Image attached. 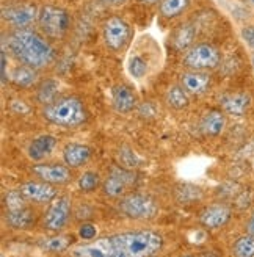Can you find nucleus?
Here are the masks:
<instances>
[{"label":"nucleus","instance_id":"7","mask_svg":"<svg viewBox=\"0 0 254 257\" xmlns=\"http://www.w3.org/2000/svg\"><path fill=\"white\" fill-rule=\"evenodd\" d=\"M41 30L52 38H60L65 35L69 27V15L57 7H44L38 16Z\"/></svg>","mask_w":254,"mask_h":257},{"label":"nucleus","instance_id":"17","mask_svg":"<svg viewBox=\"0 0 254 257\" xmlns=\"http://www.w3.org/2000/svg\"><path fill=\"white\" fill-rule=\"evenodd\" d=\"M55 145H57V138L54 135H41L32 141L27 149V154L32 160L40 162L54 151Z\"/></svg>","mask_w":254,"mask_h":257},{"label":"nucleus","instance_id":"3","mask_svg":"<svg viewBox=\"0 0 254 257\" xmlns=\"http://www.w3.org/2000/svg\"><path fill=\"white\" fill-rule=\"evenodd\" d=\"M44 118L60 127L74 128L86 121V111L77 97H61L44 107Z\"/></svg>","mask_w":254,"mask_h":257},{"label":"nucleus","instance_id":"34","mask_svg":"<svg viewBox=\"0 0 254 257\" xmlns=\"http://www.w3.org/2000/svg\"><path fill=\"white\" fill-rule=\"evenodd\" d=\"M138 111H140V116H143V118H146V116L151 118L156 114V108L151 102H145V104H142V107L138 108Z\"/></svg>","mask_w":254,"mask_h":257},{"label":"nucleus","instance_id":"43","mask_svg":"<svg viewBox=\"0 0 254 257\" xmlns=\"http://www.w3.org/2000/svg\"><path fill=\"white\" fill-rule=\"evenodd\" d=\"M252 66H254V58H252Z\"/></svg>","mask_w":254,"mask_h":257},{"label":"nucleus","instance_id":"20","mask_svg":"<svg viewBox=\"0 0 254 257\" xmlns=\"http://www.w3.org/2000/svg\"><path fill=\"white\" fill-rule=\"evenodd\" d=\"M7 223L13 229H29L35 224V212L29 205L16 212H7Z\"/></svg>","mask_w":254,"mask_h":257},{"label":"nucleus","instance_id":"2","mask_svg":"<svg viewBox=\"0 0 254 257\" xmlns=\"http://www.w3.org/2000/svg\"><path fill=\"white\" fill-rule=\"evenodd\" d=\"M10 52L22 64L33 69H41L52 61L54 50L43 38L27 29H18L8 38Z\"/></svg>","mask_w":254,"mask_h":257},{"label":"nucleus","instance_id":"28","mask_svg":"<svg viewBox=\"0 0 254 257\" xmlns=\"http://www.w3.org/2000/svg\"><path fill=\"white\" fill-rule=\"evenodd\" d=\"M190 5V0H163L160 11L165 18H176L184 13Z\"/></svg>","mask_w":254,"mask_h":257},{"label":"nucleus","instance_id":"9","mask_svg":"<svg viewBox=\"0 0 254 257\" xmlns=\"http://www.w3.org/2000/svg\"><path fill=\"white\" fill-rule=\"evenodd\" d=\"M131 27L121 18H110L104 24V40L111 50H121L131 40Z\"/></svg>","mask_w":254,"mask_h":257},{"label":"nucleus","instance_id":"1","mask_svg":"<svg viewBox=\"0 0 254 257\" xmlns=\"http://www.w3.org/2000/svg\"><path fill=\"white\" fill-rule=\"evenodd\" d=\"M163 246V237L152 229L125 230L83 243L71 251V257H152Z\"/></svg>","mask_w":254,"mask_h":257},{"label":"nucleus","instance_id":"29","mask_svg":"<svg viewBox=\"0 0 254 257\" xmlns=\"http://www.w3.org/2000/svg\"><path fill=\"white\" fill-rule=\"evenodd\" d=\"M27 198L22 195L21 190H11L5 196V209L7 212H16L24 207H27Z\"/></svg>","mask_w":254,"mask_h":257},{"label":"nucleus","instance_id":"42","mask_svg":"<svg viewBox=\"0 0 254 257\" xmlns=\"http://www.w3.org/2000/svg\"><path fill=\"white\" fill-rule=\"evenodd\" d=\"M181 257H193L192 254H184V255H181Z\"/></svg>","mask_w":254,"mask_h":257},{"label":"nucleus","instance_id":"11","mask_svg":"<svg viewBox=\"0 0 254 257\" xmlns=\"http://www.w3.org/2000/svg\"><path fill=\"white\" fill-rule=\"evenodd\" d=\"M32 171L38 179H41L43 182H47L50 185H65L71 182V179H72V173L69 170V166L58 165V163L35 165Z\"/></svg>","mask_w":254,"mask_h":257},{"label":"nucleus","instance_id":"14","mask_svg":"<svg viewBox=\"0 0 254 257\" xmlns=\"http://www.w3.org/2000/svg\"><path fill=\"white\" fill-rule=\"evenodd\" d=\"M181 80H182V88L185 91L196 94V96L204 94L210 86V75L201 72V71L185 72V74H182Z\"/></svg>","mask_w":254,"mask_h":257},{"label":"nucleus","instance_id":"16","mask_svg":"<svg viewBox=\"0 0 254 257\" xmlns=\"http://www.w3.org/2000/svg\"><path fill=\"white\" fill-rule=\"evenodd\" d=\"M221 105L226 113L232 116H243L251 105V96L248 93H231L221 97Z\"/></svg>","mask_w":254,"mask_h":257},{"label":"nucleus","instance_id":"45","mask_svg":"<svg viewBox=\"0 0 254 257\" xmlns=\"http://www.w3.org/2000/svg\"><path fill=\"white\" fill-rule=\"evenodd\" d=\"M152 257H156V255H152Z\"/></svg>","mask_w":254,"mask_h":257},{"label":"nucleus","instance_id":"36","mask_svg":"<svg viewBox=\"0 0 254 257\" xmlns=\"http://www.w3.org/2000/svg\"><path fill=\"white\" fill-rule=\"evenodd\" d=\"M11 110L13 111H16L19 114H27L30 111V108L25 105V102L24 100H13L11 102Z\"/></svg>","mask_w":254,"mask_h":257},{"label":"nucleus","instance_id":"35","mask_svg":"<svg viewBox=\"0 0 254 257\" xmlns=\"http://www.w3.org/2000/svg\"><path fill=\"white\" fill-rule=\"evenodd\" d=\"M242 36H243V40L246 41V44L254 49V25H248V27H245L242 30Z\"/></svg>","mask_w":254,"mask_h":257},{"label":"nucleus","instance_id":"12","mask_svg":"<svg viewBox=\"0 0 254 257\" xmlns=\"http://www.w3.org/2000/svg\"><path fill=\"white\" fill-rule=\"evenodd\" d=\"M22 195L32 202L36 204H49L57 198V188L55 185H50L43 181H32L25 182L19 188Z\"/></svg>","mask_w":254,"mask_h":257},{"label":"nucleus","instance_id":"13","mask_svg":"<svg viewBox=\"0 0 254 257\" xmlns=\"http://www.w3.org/2000/svg\"><path fill=\"white\" fill-rule=\"evenodd\" d=\"M4 19H7L8 22H11L16 29H24L30 25L38 16L36 8L30 4L25 5H18V7H10V8H4L2 10Z\"/></svg>","mask_w":254,"mask_h":257},{"label":"nucleus","instance_id":"4","mask_svg":"<svg viewBox=\"0 0 254 257\" xmlns=\"http://www.w3.org/2000/svg\"><path fill=\"white\" fill-rule=\"evenodd\" d=\"M119 212L135 221L152 220L159 213V202L146 193L134 191L121 198L118 204Z\"/></svg>","mask_w":254,"mask_h":257},{"label":"nucleus","instance_id":"30","mask_svg":"<svg viewBox=\"0 0 254 257\" xmlns=\"http://www.w3.org/2000/svg\"><path fill=\"white\" fill-rule=\"evenodd\" d=\"M118 160H119L122 168L131 170V171H134L135 168H138V166L142 165V160H140V157L137 156V154L131 148H127V146H122L119 149Z\"/></svg>","mask_w":254,"mask_h":257},{"label":"nucleus","instance_id":"5","mask_svg":"<svg viewBox=\"0 0 254 257\" xmlns=\"http://www.w3.org/2000/svg\"><path fill=\"white\" fill-rule=\"evenodd\" d=\"M184 64L192 71H206L213 69L220 64V52L212 44H196L187 50L184 55Z\"/></svg>","mask_w":254,"mask_h":257},{"label":"nucleus","instance_id":"40","mask_svg":"<svg viewBox=\"0 0 254 257\" xmlns=\"http://www.w3.org/2000/svg\"><path fill=\"white\" fill-rule=\"evenodd\" d=\"M198 257H218L215 252H212V251H204V252H201Z\"/></svg>","mask_w":254,"mask_h":257},{"label":"nucleus","instance_id":"38","mask_svg":"<svg viewBox=\"0 0 254 257\" xmlns=\"http://www.w3.org/2000/svg\"><path fill=\"white\" fill-rule=\"evenodd\" d=\"M245 229H246V234L254 235V210L251 212V216H249V220H248V223H246Z\"/></svg>","mask_w":254,"mask_h":257},{"label":"nucleus","instance_id":"41","mask_svg":"<svg viewBox=\"0 0 254 257\" xmlns=\"http://www.w3.org/2000/svg\"><path fill=\"white\" fill-rule=\"evenodd\" d=\"M140 2H143V4H148V5H152V4H157L159 0H140Z\"/></svg>","mask_w":254,"mask_h":257},{"label":"nucleus","instance_id":"44","mask_svg":"<svg viewBox=\"0 0 254 257\" xmlns=\"http://www.w3.org/2000/svg\"><path fill=\"white\" fill-rule=\"evenodd\" d=\"M252 4H254V0H252Z\"/></svg>","mask_w":254,"mask_h":257},{"label":"nucleus","instance_id":"27","mask_svg":"<svg viewBox=\"0 0 254 257\" xmlns=\"http://www.w3.org/2000/svg\"><path fill=\"white\" fill-rule=\"evenodd\" d=\"M58 93V82L55 80H46L41 83V86L38 88V100L41 102V104L44 105H49V104H52V102L55 100V96Z\"/></svg>","mask_w":254,"mask_h":257},{"label":"nucleus","instance_id":"19","mask_svg":"<svg viewBox=\"0 0 254 257\" xmlns=\"http://www.w3.org/2000/svg\"><path fill=\"white\" fill-rule=\"evenodd\" d=\"M226 127V116L218 110L207 111L201 119V131L207 137L220 135Z\"/></svg>","mask_w":254,"mask_h":257},{"label":"nucleus","instance_id":"8","mask_svg":"<svg viewBox=\"0 0 254 257\" xmlns=\"http://www.w3.org/2000/svg\"><path fill=\"white\" fill-rule=\"evenodd\" d=\"M137 176L134 174V171L125 170L122 166H115L110 174L107 176V179L102 182V191L107 198L111 199H118L125 196V191L131 185L135 184Z\"/></svg>","mask_w":254,"mask_h":257},{"label":"nucleus","instance_id":"23","mask_svg":"<svg viewBox=\"0 0 254 257\" xmlns=\"http://www.w3.org/2000/svg\"><path fill=\"white\" fill-rule=\"evenodd\" d=\"M72 241H74L72 235H55V237L40 240L38 245H40V248H43L49 252H63L71 246Z\"/></svg>","mask_w":254,"mask_h":257},{"label":"nucleus","instance_id":"25","mask_svg":"<svg viewBox=\"0 0 254 257\" xmlns=\"http://www.w3.org/2000/svg\"><path fill=\"white\" fill-rule=\"evenodd\" d=\"M36 80V71L30 66H18L15 68V71L11 72V82L16 83L18 86H24L27 88L30 85H33Z\"/></svg>","mask_w":254,"mask_h":257},{"label":"nucleus","instance_id":"32","mask_svg":"<svg viewBox=\"0 0 254 257\" xmlns=\"http://www.w3.org/2000/svg\"><path fill=\"white\" fill-rule=\"evenodd\" d=\"M148 71V63L142 57H132L129 61V72L135 77V79H142Z\"/></svg>","mask_w":254,"mask_h":257},{"label":"nucleus","instance_id":"10","mask_svg":"<svg viewBox=\"0 0 254 257\" xmlns=\"http://www.w3.org/2000/svg\"><path fill=\"white\" fill-rule=\"evenodd\" d=\"M231 216H232V210L229 205L224 202H215L201 210L198 220L202 227L215 230L229 223Z\"/></svg>","mask_w":254,"mask_h":257},{"label":"nucleus","instance_id":"15","mask_svg":"<svg viewBox=\"0 0 254 257\" xmlns=\"http://www.w3.org/2000/svg\"><path fill=\"white\" fill-rule=\"evenodd\" d=\"M91 157V149L85 146V145H79V143H69L63 149V160H65L66 166L69 168H80L83 166Z\"/></svg>","mask_w":254,"mask_h":257},{"label":"nucleus","instance_id":"33","mask_svg":"<svg viewBox=\"0 0 254 257\" xmlns=\"http://www.w3.org/2000/svg\"><path fill=\"white\" fill-rule=\"evenodd\" d=\"M97 234V227L91 223H83L79 229V235L82 240H86V241H90V240H94Z\"/></svg>","mask_w":254,"mask_h":257},{"label":"nucleus","instance_id":"37","mask_svg":"<svg viewBox=\"0 0 254 257\" xmlns=\"http://www.w3.org/2000/svg\"><path fill=\"white\" fill-rule=\"evenodd\" d=\"M7 54H5V50L2 52V83L5 85L7 83Z\"/></svg>","mask_w":254,"mask_h":257},{"label":"nucleus","instance_id":"26","mask_svg":"<svg viewBox=\"0 0 254 257\" xmlns=\"http://www.w3.org/2000/svg\"><path fill=\"white\" fill-rule=\"evenodd\" d=\"M234 257H254V235L245 234L238 237L232 245Z\"/></svg>","mask_w":254,"mask_h":257},{"label":"nucleus","instance_id":"22","mask_svg":"<svg viewBox=\"0 0 254 257\" xmlns=\"http://www.w3.org/2000/svg\"><path fill=\"white\" fill-rule=\"evenodd\" d=\"M195 27L190 24H182L179 29H177L173 35V46L176 50H181V52H184V50H187L190 46L193 44L195 41Z\"/></svg>","mask_w":254,"mask_h":257},{"label":"nucleus","instance_id":"18","mask_svg":"<svg viewBox=\"0 0 254 257\" xmlns=\"http://www.w3.org/2000/svg\"><path fill=\"white\" fill-rule=\"evenodd\" d=\"M113 107L118 113H129L135 107V94L132 91V88L127 85H118L113 88Z\"/></svg>","mask_w":254,"mask_h":257},{"label":"nucleus","instance_id":"39","mask_svg":"<svg viewBox=\"0 0 254 257\" xmlns=\"http://www.w3.org/2000/svg\"><path fill=\"white\" fill-rule=\"evenodd\" d=\"M102 2L105 5H121V4L125 2V0H102Z\"/></svg>","mask_w":254,"mask_h":257},{"label":"nucleus","instance_id":"21","mask_svg":"<svg viewBox=\"0 0 254 257\" xmlns=\"http://www.w3.org/2000/svg\"><path fill=\"white\" fill-rule=\"evenodd\" d=\"M174 198L179 204H193L202 198V190L193 184H177L174 188Z\"/></svg>","mask_w":254,"mask_h":257},{"label":"nucleus","instance_id":"24","mask_svg":"<svg viewBox=\"0 0 254 257\" xmlns=\"http://www.w3.org/2000/svg\"><path fill=\"white\" fill-rule=\"evenodd\" d=\"M167 104L174 110H184L188 107V94L182 86H171L167 93Z\"/></svg>","mask_w":254,"mask_h":257},{"label":"nucleus","instance_id":"31","mask_svg":"<svg viewBox=\"0 0 254 257\" xmlns=\"http://www.w3.org/2000/svg\"><path fill=\"white\" fill-rule=\"evenodd\" d=\"M100 185V177L94 171H86L79 179V188L83 193H93Z\"/></svg>","mask_w":254,"mask_h":257},{"label":"nucleus","instance_id":"6","mask_svg":"<svg viewBox=\"0 0 254 257\" xmlns=\"http://www.w3.org/2000/svg\"><path fill=\"white\" fill-rule=\"evenodd\" d=\"M71 216V198L68 195L58 196L49 205L47 212L43 216V226L49 232H60L69 221Z\"/></svg>","mask_w":254,"mask_h":257}]
</instances>
